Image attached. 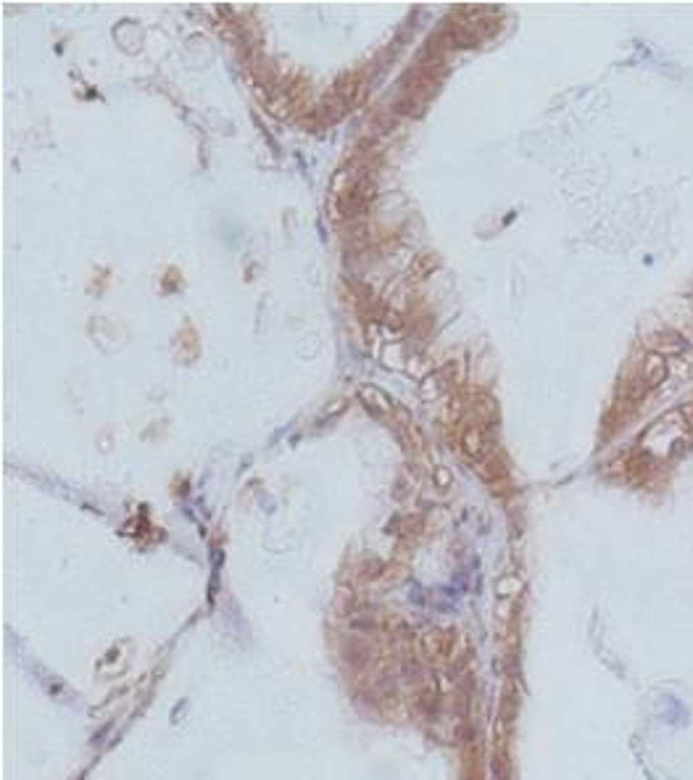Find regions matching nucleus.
<instances>
[{"label":"nucleus","instance_id":"obj_1","mask_svg":"<svg viewBox=\"0 0 693 780\" xmlns=\"http://www.w3.org/2000/svg\"><path fill=\"white\" fill-rule=\"evenodd\" d=\"M651 348H654V354L680 356V354H685L688 343H685V338H683L680 332H675V330H662V332H654V335H651Z\"/></svg>","mask_w":693,"mask_h":780},{"label":"nucleus","instance_id":"obj_3","mask_svg":"<svg viewBox=\"0 0 693 780\" xmlns=\"http://www.w3.org/2000/svg\"><path fill=\"white\" fill-rule=\"evenodd\" d=\"M464 446H467V454L470 457H480L483 451H485V441H483V432L477 430V427H472V430H467L464 432Z\"/></svg>","mask_w":693,"mask_h":780},{"label":"nucleus","instance_id":"obj_2","mask_svg":"<svg viewBox=\"0 0 693 780\" xmlns=\"http://www.w3.org/2000/svg\"><path fill=\"white\" fill-rule=\"evenodd\" d=\"M670 374V367H667V359L662 354H646L643 359V385L646 388H659V385L667 380Z\"/></svg>","mask_w":693,"mask_h":780}]
</instances>
